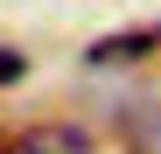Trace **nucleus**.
Here are the masks:
<instances>
[{
	"mask_svg": "<svg viewBox=\"0 0 161 154\" xmlns=\"http://www.w3.org/2000/svg\"><path fill=\"white\" fill-rule=\"evenodd\" d=\"M21 70H28V63H21V56H14V49H0V84H14V77H21Z\"/></svg>",
	"mask_w": 161,
	"mask_h": 154,
	"instance_id": "nucleus-3",
	"label": "nucleus"
},
{
	"mask_svg": "<svg viewBox=\"0 0 161 154\" xmlns=\"http://www.w3.org/2000/svg\"><path fill=\"white\" fill-rule=\"evenodd\" d=\"M154 42H161V35H147V28H140V35H105V42L91 49V63H133V56H147Z\"/></svg>",
	"mask_w": 161,
	"mask_h": 154,
	"instance_id": "nucleus-2",
	"label": "nucleus"
},
{
	"mask_svg": "<svg viewBox=\"0 0 161 154\" xmlns=\"http://www.w3.org/2000/svg\"><path fill=\"white\" fill-rule=\"evenodd\" d=\"M7 154H91L84 133H70V126H35V133H21Z\"/></svg>",
	"mask_w": 161,
	"mask_h": 154,
	"instance_id": "nucleus-1",
	"label": "nucleus"
}]
</instances>
